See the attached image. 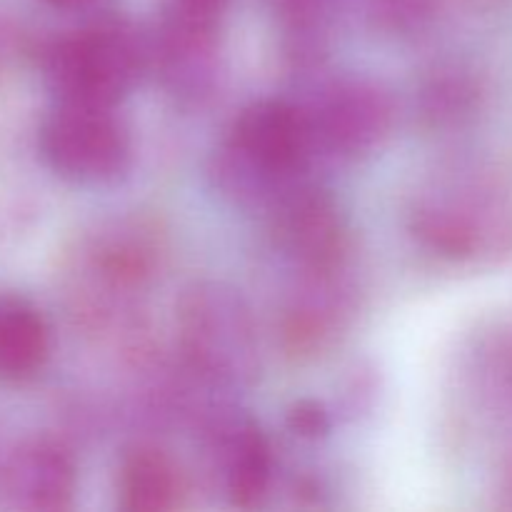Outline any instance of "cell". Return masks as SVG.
I'll use <instances>...</instances> for the list:
<instances>
[{
  "label": "cell",
  "instance_id": "1",
  "mask_svg": "<svg viewBox=\"0 0 512 512\" xmlns=\"http://www.w3.org/2000/svg\"><path fill=\"white\" fill-rule=\"evenodd\" d=\"M318 153L305 108L285 100H260L235 118L215 155V180L225 195L245 205H268L300 185Z\"/></svg>",
  "mask_w": 512,
  "mask_h": 512
},
{
  "label": "cell",
  "instance_id": "2",
  "mask_svg": "<svg viewBox=\"0 0 512 512\" xmlns=\"http://www.w3.org/2000/svg\"><path fill=\"white\" fill-rule=\"evenodd\" d=\"M413 233L448 260H500L512 253V195L485 175L440 180L415 200Z\"/></svg>",
  "mask_w": 512,
  "mask_h": 512
},
{
  "label": "cell",
  "instance_id": "3",
  "mask_svg": "<svg viewBox=\"0 0 512 512\" xmlns=\"http://www.w3.org/2000/svg\"><path fill=\"white\" fill-rule=\"evenodd\" d=\"M148 55L125 20L103 18L53 40L43 50V73L58 103L113 108L133 88Z\"/></svg>",
  "mask_w": 512,
  "mask_h": 512
},
{
  "label": "cell",
  "instance_id": "4",
  "mask_svg": "<svg viewBox=\"0 0 512 512\" xmlns=\"http://www.w3.org/2000/svg\"><path fill=\"white\" fill-rule=\"evenodd\" d=\"M178 338L185 360L205 380L248 383L258 370V343L248 308L223 285H195L178 308Z\"/></svg>",
  "mask_w": 512,
  "mask_h": 512
},
{
  "label": "cell",
  "instance_id": "5",
  "mask_svg": "<svg viewBox=\"0 0 512 512\" xmlns=\"http://www.w3.org/2000/svg\"><path fill=\"white\" fill-rule=\"evenodd\" d=\"M45 163L75 183H110L130 163V138L113 108L58 103L40 128Z\"/></svg>",
  "mask_w": 512,
  "mask_h": 512
},
{
  "label": "cell",
  "instance_id": "6",
  "mask_svg": "<svg viewBox=\"0 0 512 512\" xmlns=\"http://www.w3.org/2000/svg\"><path fill=\"white\" fill-rule=\"evenodd\" d=\"M278 245L305 275L338 273L348 255V228L338 205L313 185H295L270 208Z\"/></svg>",
  "mask_w": 512,
  "mask_h": 512
},
{
  "label": "cell",
  "instance_id": "7",
  "mask_svg": "<svg viewBox=\"0 0 512 512\" xmlns=\"http://www.w3.org/2000/svg\"><path fill=\"white\" fill-rule=\"evenodd\" d=\"M315 148L330 155L368 153L393 123L388 93L368 80H338L305 108Z\"/></svg>",
  "mask_w": 512,
  "mask_h": 512
},
{
  "label": "cell",
  "instance_id": "8",
  "mask_svg": "<svg viewBox=\"0 0 512 512\" xmlns=\"http://www.w3.org/2000/svg\"><path fill=\"white\" fill-rule=\"evenodd\" d=\"M158 263V230L143 220H123L95 235L85 248L80 268L88 273V288L98 290V300L108 305L143 288Z\"/></svg>",
  "mask_w": 512,
  "mask_h": 512
},
{
  "label": "cell",
  "instance_id": "9",
  "mask_svg": "<svg viewBox=\"0 0 512 512\" xmlns=\"http://www.w3.org/2000/svg\"><path fill=\"white\" fill-rule=\"evenodd\" d=\"M0 493L10 508L58 512L73 505L75 465L68 450L48 438L20 443L0 468Z\"/></svg>",
  "mask_w": 512,
  "mask_h": 512
},
{
  "label": "cell",
  "instance_id": "10",
  "mask_svg": "<svg viewBox=\"0 0 512 512\" xmlns=\"http://www.w3.org/2000/svg\"><path fill=\"white\" fill-rule=\"evenodd\" d=\"M340 273L305 275L303 288L283 315V343L295 358L318 355L333 343L348 313V293Z\"/></svg>",
  "mask_w": 512,
  "mask_h": 512
},
{
  "label": "cell",
  "instance_id": "11",
  "mask_svg": "<svg viewBox=\"0 0 512 512\" xmlns=\"http://www.w3.org/2000/svg\"><path fill=\"white\" fill-rule=\"evenodd\" d=\"M50 328L43 313L18 293L0 290V383H23L43 370Z\"/></svg>",
  "mask_w": 512,
  "mask_h": 512
},
{
  "label": "cell",
  "instance_id": "12",
  "mask_svg": "<svg viewBox=\"0 0 512 512\" xmlns=\"http://www.w3.org/2000/svg\"><path fill=\"white\" fill-rule=\"evenodd\" d=\"M120 508L128 512H168L183 505L185 485L178 465L158 448H138L120 468Z\"/></svg>",
  "mask_w": 512,
  "mask_h": 512
},
{
  "label": "cell",
  "instance_id": "13",
  "mask_svg": "<svg viewBox=\"0 0 512 512\" xmlns=\"http://www.w3.org/2000/svg\"><path fill=\"white\" fill-rule=\"evenodd\" d=\"M230 500L240 508L260 503L270 485L273 455L265 435L253 423H235L218 445Z\"/></svg>",
  "mask_w": 512,
  "mask_h": 512
},
{
  "label": "cell",
  "instance_id": "14",
  "mask_svg": "<svg viewBox=\"0 0 512 512\" xmlns=\"http://www.w3.org/2000/svg\"><path fill=\"white\" fill-rule=\"evenodd\" d=\"M475 100H478V83L458 68L435 75L423 90V110L435 123L463 118L473 110Z\"/></svg>",
  "mask_w": 512,
  "mask_h": 512
},
{
  "label": "cell",
  "instance_id": "15",
  "mask_svg": "<svg viewBox=\"0 0 512 512\" xmlns=\"http://www.w3.org/2000/svg\"><path fill=\"white\" fill-rule=\"evenodd\" d=\"M380 23L395 33H415L433 20L438 0H373Z\"/></svg>",
  "mask_w": 512,
  "mask_h": 512
},
{
  "label": "cell",
  "instance_id": "16",
  "mask_svg": "<svg viewBox=\"0 0 512 512\" xmlns=\"http://www.w3.org/2000/svg\"><path fill=\"white\" fill-rule=\"evenodd\" d=\"M273 3L283 15L290 33L298 35L300 43H313L315 35L323 33L330 0H273Z\"/></svg>",
  "mask_w": 512,
  "mask_h": 512
},
{
  "label": "cell",
  "instance_id": "17",
  "mask_svg": "<svg viewBox=\"0 0 512 512\" xmlns=\"http://www.w3.org/2000/svg\"><path fill=\"white\" fill-rule=\"evenodd\" d=\"M290 428L300 438H318L328 430V415L315 403H298L288 418Z\"/></svg>",
  "mask_w": 512,
  "mask_h": 512
},
{
  "label": "cell",
  "instance_id": "18",
  "mask_svg": "<svg viewBox=\"0 0 512 512\" xmlns=\"http://www.w3.org/2000/svg\"><path fill=\"white\" fill-rule=\"evenodd\" d=\"M45 3L53 5V8L75 10V8H88V5H93L95 0H45Z\"/></svg>",
  "mask_w": 512,
  "mask_h": 512
}]
</instances>
